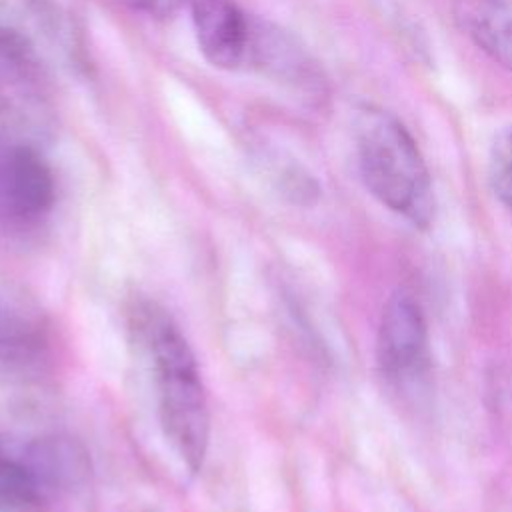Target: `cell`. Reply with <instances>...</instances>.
I'll return each mask as SVG.
<instances>
[{
  "mask_svg": "<svg viewBox=\"0 0 512 512\" xmlns=\"http://www.w3.org/2000/svg\"><path fill=\"white\" fill-rule=\"evenodd\" d=\"M136 332L152 362L164 436L196 472L204 462L210 432L208 400L196 358L172 318L154 304L136 312Z\"/></svg>",
  "mask_w": 512,
  "mask_h": 512,
  "instance_id": "1",
  "label": "cell"
},
{
  "mask_svg": "<svg viewBox=\"0 0 512 512\" xmlns=\"http://www.w3.org/2000/svg\"><path fill=\"white\" fill-rule=\"evenodd\" d=\"M354 136L360 176L370 194L424 228L434 214L432 180L406 126L386 110L364 108L356 118Z\"/></svg>",
  "mask_w": 512,
  "mask_h": 512,
  "instance_id": "2",
  "label": "cell"
},
{
  "mask_svg": "<svg viewBox=\"0 0 512 512\" xmlns=\"http://www.w3.org/2000/svg\"><path fill=\"white\" fill-rule=\"evenodd\" d=\"M52 130L54 106L36 54L12 12H0V146L40 148Z\"/></svg>",
  "mask_w": 512,
  "mask_h": 512,
  "instance_id": "3",
  "label": "cell"
},
{
  "mask_svg": "<svg viewBox=\"0 0 512 512\" xmlns=\"http://www.w3.org/2000/svg\"><path fill=\"white\" fill-rule=\"evenodd\" d=\"M54 200L56 182L40 148L0 146V224L14 230L36 226Z\"/></svg>",
  "mask_w": 512,
  "mask_h": 512,
  "instance_id": "4",
  "label": "cell"
},
{
  "mask_svg": "<svg viewBox=\"0 0 512 512\" xmlns=\"http://www.w3.org/2000/svg\"><path fill=\"white\" fill-rule=\"evenodd\" d=\"M378 364L398 386L420 380L430 366L428 326L420 304L406 292L390 296L378 328Z\"/></svg>",
  "mask_w": 512,
  "mask_h": 512,
  "instance_id": "5",
  "label": "cell"
},
{
  "mask_svg": "<svg viewBox=\"0 0 512 512\" xmlns=\"http://www.w3.org/2000/svg\"><path fill=\"white\" fill-rule=\"evenodd\" d=\"M186 4L204 58L222 70L248 66L254 20L234 0H188Z\"/></svg>",
  "mask_w": 512,
  "mask_h": 512,
  "instance_id": "6",
  "label": "cell"
},
{
  "mask_svg": "<svg viewBox=\"0 0 512 512\" xmlns=\"http://www.w3.org/2000/svg\"><path fill=\"white\" fill-rule=\"evenodd\" d=\"M46 358L40 322L0 300V382H18L38 374Z\"/></svg>",
  "mask_w": 512,
  "mask_h": 512,
  "instance_id": "7",
  "label": "cell"
},
{
  "mask_svg": "<svg viewBox=\"0 0 512 512\" xmlns=\"http://www.w3.org/2000/svg\"><path fill=\"white\" fill-rule=\"evenodd\" d=\"M454 20L484 54L512 70V0H454Z\"/></svg>",
  "mask_w": 512,
  "mask_h": 512,
  "instance_id": "8",
  "label": "cell"
},
{
  "mask_svg": "<svg viewBox=\"0 0 512 512\" xmlns=\"http://www.w3.org/2000/svg\"><path fill=\"white\" fill-rule=\"evenodd\" d=\"M42 496L44 492L28 468L0 450V512L30 506Z\"/></svg>",
  "mask_w": 512,
  "mask_h": 512,
  "instance_id": "9",
  "label": "cell"
},
{
  "mask_svg": "<svg viewBox=\"0 0 512 512\" xmlns=\"http://www.w3.org/2000/svg\"><path fill=\"white\" fill-rule=\"evenodd\" d=\"M490 184L498 200L512 208V128H506L492 144Z\"/></svg>",
  "mask_w": 512,
  "mask_h": 512,
  "instance_id": "10",
  "label": "cell"
},
{
  "mask_svg": "<svg viewBox=\"0 0 512 512\" xmlns=\"http://www.w3.org/2000/svg\"><path fill=\"white\" fill-rule=\"evenodd\" d=\"M140 12L152 16V18H170L174 16L188 0H126Z\"/></svg>",
  "mask_w": 512,
  "mask_h": 512,
  "instance_id": "11",
  "label": "cell"
}]
</instances>
